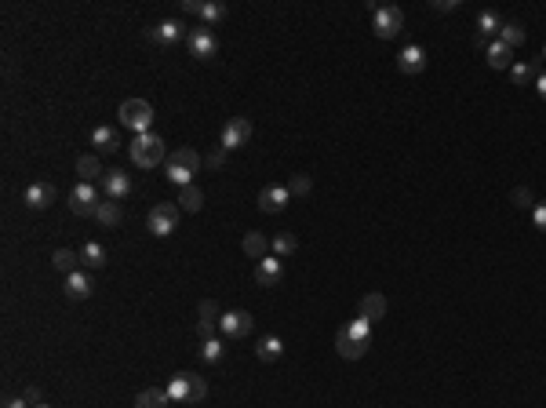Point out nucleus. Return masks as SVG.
<instances>
[{
	"instance_id": "nucleus-1",
	"label": "nucleus",
	"mask_w": 546,
	"mask_h": 408,
	"mask_svg": "<svg viewBox=\"0 0 546 408\" xmlns=\"http://www.w3.org/2000/svg\"><path fill=\"white\" fill-rule=\"evenodd\" d=\"M201 168H204V157L194 146H179L175 153H168V164H164L168 182H175L179 190H182V186H194V179H197Z\"/></svg>"
},
{
	"instance_id": "nucleus-2",
	"label": "nucleus",
	"mask_w": 546,
	"mask_h": 408,
	"mask_svg": "<svg viewBox=\"0 0 546 408\" xmlns=\"http://www.w3.org/2000/svg\"><path fill=\"white\" fill-rule=\"evenodd\" d=\"M164 153H168V146H164V139H160L157 132H146V135H135L132 139V146H127V157H132V164L135 168H157V164H164Z\"/></svg>"
},
{
	"instance_id": "nucleus-3",
	"label": "nucleus",
	"mask_w": 546,
	"mask_h": 408,
	"mask_svg": "<svg viewBox=\"0 0 546 408\" xmlns=\"http://www.w3.org/2000/svg\"><path fill=\"white\" fill-rule=\"evenodd\" d=\"M168 397H172V404H197L208 397V383L197 372H175L168 380Z\"/></svg>"
},
{
	"instance_id": "nucleus-4",
	"label": "nucleus",
	"mask_w": 546,
	"mask_h": 408,
	"mask_svg": "<svg viewBox=\"0 0 546 408\" xmlns=\"http://www.w3.org/2000/svg\"><path fill=\"white\" fill-rule=\"evenodd\" d=\"M117 117H120L124 128L135 132V135H146L153 128V106L146 99H124L120 110H117Z\"/></svg>"
},
{
	"instance_id": "nucleus-5",
	"label": "nucleus",
	"mask_w": 546,
	"mask_h": 408,
	"mask_svg": "<svg viewBox=\"0 0 546 408\" xmlns=\"http://www.w3.org/2000/svg\"><path fill=\"white\" fill-rule=\"evenodd\" d=\"M179 219H182V208L175 201H164V204H153L149 215H146V226L153 237H172L175 226H179Z\"/></svg>"
},
{
	"instance_id": "nucleus-6",
	"label": "nucleus",
	"mask_w": 546,
	"mask_h": 408,
	"mask_svg": "<svg viewBox=\"0 0 546 408\" xmlns=\"http://www.w3.org/2000/svg\"><path fill=\"white\" fill-rule=\"evenodd\" d=\"M375 37L379 41H394L401 29H404V11L397 8V4H382V8H375Z\"/></svg>"
},
{
	"instance_id": "nucleus-7",
	"label": "nucleus",
	"mask_w": 546,
	"mask_h": 408,
	"mask_svg": "<svg viewBox=\"0 0 546 408\" xmlns=\"http://www.w3.org/2000/svg\"><path fill=\"white\" fill-rule=\"evenodd\" d=\"M251 328H255V318L248 310H226L219 318V335L222 339H244V335H251Z\"/></svg>"
},
{
	"instance_id": "nucleus-8",
	"label": "nucleus",
	"mask_w": 546,
	"mask_h": 408,
	"mask_svg": "<svg viewBox=\"0 0 546 408\" xmlns=\"http://www.w3.org/2000/svg\"><path fill=\"white\" fill-rule=\"evenodd\" d=\"M186 48H189V55H194V58H201V62H211V58L219 55V37L211 33L208 26H197V29H189V37H186Z\"/></svg>"
},
{
	"instance_id": "nucleus-9",
	"label": "nucleus",
	"mask_w": 546,
	"mask_h": 408,
	"mask_svg": "<svg viewBox=\"0 0 546 408\" xmlns=\"http://www.w3.org/2000/svg\"><path fill=\"white\" fill-rule=\"evenodd\" d=\"M70 211L80 219H95V211H99V190L91 182H77L70 190Z\"/></svg>"
},
{
	"instance_id": "nucleus-10",
	"label": "nucleus",
	"mask_w": 546,
	"mask_h": 408,
	"mask_svg": "<svg viewBox=\"0 0 546 408\" xmlns=\"http://www.w3.org/2000/svg\"><path fill=\"white\" fill-rule=\"evenodd\" d=\"M251 135H255V128H251L248 117H230L222 135H219V142H222V150H241V146L251 142Z\"/></svg>"
},
{
	"instance_id": "nucleus-11",
	"label": "nucleus",
	"mask_w": 546,
	"mask_h": 408,
	"mask_svg": "<svg viewBox=\"0 0 546 408\" xmlns=\"http://www.w3.org/2000/svg\"><path fill=\"white\" fill-rule=\"evenodd\" d=\"M103 194L106 201H124V197H132V175H127L124 168H110L103 175Z\"/></svg>"
},
{
	"instance_id": "nucleus-12",
	"label": "nucleus",
	"mask_w": 546,
	"mask_h": 408,
	"mask_svg": "<svg viewBox=\"0 0 546 408\" xmlns=\"http://www.w3.org/2000/svg\"><path fill=\"white\" fill-rule=\"evenodd\" d=\"M186 37H189V29H186L179 19H164L160 26L149 29V41L160 44V48H172V44H179V41H186Z\"/></svg>"
},
{
	"instance_id": "nucleus-13",
	"label": "nucleus",
	"mask_w": 546,
	"mask_h": 408,
	"mask_svg": "<svg viewBox=\"0 0 546 408\" xmlns=\"http://www.w3.org/2000/svg\"><path fill=\"white\" fill-rule=\"evenodd\" d=\"M219 318H222V310H219L211 299H204V303L197 306V342L219 335Z\"/></svg>"
},
{
	"instance_id": "nucleus-14",
	"label": "nucleus",
	"mask_w": 546,
	"mask_h": 408,
	"mask_svg": "<svg viewBox=\"0 0 546 408\" xmlns=\"http://www.w3.org/2000/svg\"><path fill=\"white\" fill-rule=\"evenodd\" d=\"M280 277H284V259L266 256V259L255 263V285H259V288H277Z\"/></svg>"
},
{
	"instance_id": "nucleus-15",
	"label": "nucleus",
	"mask_w": 546,
	"mask_h": 408,
	"mask_svg": "<svg viewBox=\"0 0 546 408\" xmlns=\"http://www.w3.org/2000/svg\"><path fill=\"white\" fill-rule=\"evenodd\" d=\"M51 201H55V186H51V182H29L26 194H22V204H26L29 211H44Z\"/></svg>"
},
{
	"instance_id": "nucleus-16",
	"label": "nucleus",
	"mask_w": 546,
	"mask_h": 408,
	"mask_svg": "<svg viewBox=\"0 0 546 408\" xmlns=\"http://www.w3.org/2000/svg\"><path fill=\"white\" fill-rule=\"evenodd\" d=\"M397 70L415 77V73H423L426 70V48L423 44H408L401 55H397Z\"/></svg>"
},
{
	"instance_id": "nucleus-17",
	"label": "nucleus",
	"mask_w": 546,
	"mask_h": 408,
	"mask_svg": "<svg viewBox=\"0 0 546 408\" xmlns=\"http://www.w3.org/2000/svg\"><path fill=\"white\" fill-rule=\"evenodd\" d=\"M335 350H339V357H346V361H361V357L368 354V342H364V339H353L346 328H339V332H335Z\"/></svg>"
},
{
	"instance_id": "nucleus-18",
	"label": "nucleus",
	"mask_w": 546,
	"mask_h": 408,
	"mask_svg": "<svg viewBox=\"0 0 546 408\" xmlns=\"http://www.w3.org/2000/svg\"><path fill=\"white\" fill-rule=\"evenodd\" d=\"M91 292H95V281H91L88 270H77V273L66 277V299L84 303V299H91Z\"/></svg>"
},
{
	"instance_id": "nucleus-19",
	"label": "nucleus",
	"mask_w": 546,
	"mask_h": 408,
	"mask_svg": "<svg viewBox=\"0 0 546 408\" xmlns=\"http://www.w3.org/2000/svg\"><path fill=\"white\" fill-rule=\"evenodd\" d=\"M288 201H292V194H288V186H266V190L259 194V208L266 215H277L288 208Z\"/></svg>"
},
{
	"instance_id": "nucleus-20",
	"label": "nucleus",
	"mask_w": 546,
	"mask_h": 408,
	"mask_svg": "<svg viewBox=\"0 0 546 408\" xmlns=\"http://www.w3.org/2000/svg\"><path fill=\"white\" fill-rule=\"evenodd\" d=\"M357 318H364V321H382L387 318V295L382 292H368L364 299H361V306H357Z\"/></svg>"
},
{
	"instance_id": "nucleus-21",
	"label": "nucleus",
	"mask_w": 546,
	"mask_h": 408,
	"mask_svg": "<svg viewBox=\"0 0 546 408\" xmlns=\"http://www.w3.org/2000/svg\"><path fill=\"white\" fill-rule=\"evenodd\" d=\"M91 146H95V153H117V150H120L117 128H110V124H99V128L91 132Z\"/></svg>"
},
{
	"instance_id": "nucleus-22",
	"label": "nucleus",
	"mask_w": 546,
	"mask_h": 408,
	"mask_svg": "<svg viewBox=\"0 0 546 408\" xmlns=\"http://www.w3.org/2000/svg\"><path fill=\"white\" fill-rule=\"evenodd\" d=\"M106 263H110V256H106V248H103L99 241L80 244V266H84V270H103Z\"/></svg>"
},
{
	"instance_id": "nucleus-23",
	"label": "nucleus",
	"mask_w": 546,
	"mask_h": 408,
	"mask_svg": "<svg viewBox=\"0 0 546 408\" xmlns=\"http://www.w3.org/2000/svg\"><path fill=\"white\" fill-rule=\"evenodd\" d=\"M485 58H488L492 70H510V66H513V48H506L503 41H488Z\"/></svg>"
},
{
	"instance_id": "nucleus-24",
	"label": "nucleus",
	"mask_w": 546,
	"mask_h": 408,
	"mask_svg": "<svg viewBox=\"0 0 546 408\" xmlns=\"http://www.w3.org/2000/svg\"><path fill=\"white\" fill-rule=\"evenodd\" d=\"M197 354H201L204 365H222L226 361V342H222V335L204 339V342H197Z\"/></svg>"
},
{
	"instance_id": "nucleus-25",
	"label": "nucleus",
	"mask_w": 546,
	"mask_h": 408,
	"mask_svg": "<svg viewBox=\"0 0 546 408\" xmlns=\"http://www.w3.org/2000/svg\"><path fill=\"white\" fill-rule=\"evenodd\" d=\"M168 404H172V397L160 387H146V390L135 394V408H168Z\"/></svg>"
},
{
	"instance_id": "nucleus-26",
	"label": "nucleus",
	"mask_w": 546,
	"mask_h": 408,
	"mask_svg": "<svg viewBox=\"0 0 546 408\" xmlns=\"http://www.w3.org/2000/svg\"><path fill=\"white\" fill-rule=\"evenodd\" d=\"M284 354V339L280 335H263L259 342H255V357L259 361H277Z\"/></svg>"
},
{
	"instance_id": "nucleus-27",
	"label": "nucleus",
	"mask_w": 546,
	"mask_h": 408,
	"mask_svg": "<svg viewBox=\"0 0 546 408\" xmlns=\"http://www.w3.org/2000/svg\"><path fill=\"white\" fill-rule=\"evenodd\" d=\"M51 266L58 270V273H77L80 270V252H73V248H58V252L51 256Z\"/></svg>"
},
{
	"instance_id": "nucleus-28",
	"label": "nucleus",
	"mask_w": 546,
	"mask_h": 408,
	"mask_svg": "<svg viewBox=\"0 0 546 408\" xmlns=\"http://www.w3.org/2000/svg\"><path fill=\"white\" fill-rule=\"evenodd\" d=\"M244 256L248 259H255V263H259V259H266L270 256V241L263 237V234H244Z\"/></svg>"
},
{
	"instance_id": "nucleus-29",
	"label": "nucleus",
	"mask_w": 546,
	"mask_h": 408,
	"mask_svg": "<svg viewBox=\"0 0 546 408\" xmlns=\"http://www.w3.org/2000/svg\"><path fill=\"white\" fill-rule=\"evenodd\" d=\"M77 175H80V182H91L95 175H106L103 164H99V153H80L77 157Z\"/></svg>"
},
{
	"instance_id": "nucleus-30",
	"label": "nucleus",
	"mask_w": 546,
	"mask_h": 408,
	"mask_svg": "<svg viewBox=\"0 0 546 408\" xmlns=\"http://www.w3.org/2000/svg\"><path fill=\"white\" fill-rule=\"evenodd\" d=\"M175 204H179L182 211H201V208H204V194H201V186H197V182H194V186H182Z\"/></svg>"
},
{
	"instance_id": "nucleus-31",
	"label": "nucleus",
	"mask_w": 546,
	"mask_h": 408,
	"mask_svg": "<svg viewBox=\"0 0 546 408\" xmlns=\"http://www.w3.org/2000/svg\"><path fill=\"white\" fill-rule=\"evenodd\" d=\"M535 77H539V70L532 66V62H513V66H510V80L518 84V88L535 84Z\"/></svg>"
},
{
	"instance_id": "nucleus-32",
	"label": "nucleus",
	"mask_w": 546,
	"mask_h": 408,
	"mask_svg": "<svg viewBox=\"0 0 546 408\" xmlns=\"http://www.w3.org/2000/svg\"><path fill=\"white\" fill-rule=\"evenodd\" d=\"M499 29H503V22H499L495 11H481V15H477V37H481V41H488L492 33H499Z\"/></svg>"
},
{
	"instance_id": "nucleus-33",
	"label": "nucleus",
	"mask_w": 546,
	"mask_h": 408,
	"mask_svg": "<svg viewBox=\"0 0 546 408\" xmlns=\"http://www.w3.org/2000/svg\"><path fill=\"white\" fill-rule=\"evenodd\" d=\"M499 41H503L506 48H518V44H525V26H521V22H503V29H499Z\"/></svg>"
},
{
	"instance_id": "nucleus-34",
	"label": "nucleus",
	"mask_w": 546,
	"mask_h": 408,
	"mask_svg": "<svg viewBox=\"0 0 546 408\" xmlns=\"http://www.w3.org/2000/svg\"><path fill=\"white\" fill-rule=\"evenodd\" d=\"M270 248H273V256L277 259H288L299 248V241H295V234H277L273 241H270Z\"/></svg>"
},
{
	"instance_id": "nucleus-35",
	"label": "nucleus",
	"mask_w": 546,
	"mask_h": 408,
	"mask_svg": "<svg viewBox=\"0 0 546 408\" xmlns=\"http://www.w3.org/2000/svg\"><path fill=\"white\" fill-rule=\"evenodd\" d=\"M197 19H204V26L211 29L215 22H222V19H226V4H215V0H204V4H201V15Z\"/></svg>"
},
{
	"instance_id": "nucleus-36",
	"label": "nucleus",
	"mask_w": 546,
	"mask_h": 408,
	"mask_svg": "<svg viewBox=\"0 0 546 408\" xmlns=\"http://www.w3.org/2000/svg\"><path fill=\"white\" fill-rule=\"evenodd\" d=\"M95 219H99L103 226H117V223H120V204H117V201H103L99 211H95Z\"/></svg>"
},
{
	"instance_id": "nucleus-37",
	"label": "nucleus",
	"mask_w": 546,
	"mask_h": 408,
	"mask_svg": "<svg viewBox=\"0 0 546 408\" xmlns=\"http://www.w3.org/2000/svg\"><path fill=\"white\" fill-rule=\"evenodd\" d=\"M342 328H346L353 339H364V342L372 339V321H364V318H353V321H350V325H342Z\"/></svg>"
},
{
	"instance_id": "nucleus-38",
	"label": "nucleus",
	"mask_w": 546,
	"mask_h": 408,
	"mask_svg": "<svg viewBox=\"0 0 546 408\" xmlns=\"http://www.w3.org/2000/svg\"><path fill=\"white\" fill-rule=\"evenodd\" d=\"M310 190H313L310 175H292V182H288V194L292 197H310Z\"/></svg>"
},
{
	"instance_id": "nucleus-39",
	"label": "nucleus",
	"mask_w": 546,
	"mask_h": 408,
	"mask_svg": "<svg viewBox=\"0 0 546 408\" xmlns=\"http://www.w3.org/2000/svg\"><path fill=\"white\" fill-rule=\"evenodd\" d=\"M510 201L518 204V208H535V201H532V190H528V186H518V190L510 194Z\"/></svg>"
},
{
	"instance_id": "nucleus-40",
	"label": "nucleus",
	"mask_w": 546,
	"mask_h": 408,
	"mask_svg": "<svg viewBox=\"0 0 546 408\" xmlns=\"http://www.w3.org/2000/svg\"><path fill=\"white\" fill-rule=\"evenodd\" d=\"M532 223H535V230H546V201H535V208H532Z\"/></svg>"
},
{
	"instance_id": "nucleus-41",
	"label": "nucleus",
	"mask_w": 546,
	"mask_h": 408,
	"mask_svg": "<svg viewBox=\"0 0 546 408\" xmlns=\"http://www.w3.org/2000/svg\"><path fill=\"white\" fill-rule=\"evenodd\" d=\"M22 397H26L29 404H33V408H37V404H44V390H41V387H26V390H22Z\"/></svg>"
},
{
	"instance_id": "nucleus-42",
	"label": "nucleus",
	"mask_w": 546,
	"mask_h": 408,
	"mask_svg": "<svg viewBox=\"0 0 546 408\" xmlns=\"http://www.w3.org/2000/svg\"><path fill=\"white\" fill-rule=\"evenodd\" d=\"M201 4H204V0H182L179 11H182V15H201Z\"/></svg>"
},
{
	"instance_id": "nucleus-43",
	"label": "nucleus",
	"mask_w": 546,
	"mask_h": 408,
	"mask_svg": "<svg viewBox=\"0 0 546 408\" xmlns=\"http://www.w3.org/2000/svg\"><path fill=\"white\" fill-rule=\"evenodd\" d=\"M222 161H226V150H222V146H219L211 157H204V164H208V168H222Z\"/></svg>"
},
{
	"instance_id": "nucleus-44",
	"label": "nucleus",
	"mask_w": 546,
	"mask_h": 408,
	"mask_svg": "<svg viewBox=\"0 0 546 408\" xmlns=\"http://www.w3.org/2000/svg\"><path fill=\"white\" fill-rule=\"evenodd\" d=\"M456 0H434V11H456Z\"/></svg>"
},
{
	"instance_id": "nucleus-45",
	"label": "nucleus",
	"mask_w": 546,
	"mask_h": 408,
	"mask_svg": "<svg viewBox=\"0 0 546 408\" xmlns=\"http://www.w3.org/2000/svg\"><path fill=\"white\" fill-rule=\"evenodd\" d=\"M535 91H539V99H546V70H539V77H535Z\"/></svg>"
},
{
	"instance_id": "nucleus-46",
	"label": "nucleus",
	"mask_w": 546,
	"mask_h": 408,
	"mask_svg": "<svg viewBox=\"0 0 546 408\" xmlns=\"http://www.w3.org/2000/svg\"><path fill=\"white\" fill-rule=\"evenodd\" d=\"M4 408H33V404H29L26 397H8V401H4Z\"/></svg>"
},
{
	"instance_id": "nucleus-47",
	"label": "nucleus",
	"mask_w": 546,
	"mask_h": 408,
	"mask_svg": "<svg viewBox=\"0 0 546 408\" xmlns=\"http://www.w3.org/2000/svg\"><path fill=\"white\" fill-rule=\"evenodd\" d=\"M37 408H51V404H48V401H44V404H37Z\"/></svg>"
},
{
	"instance_id": "nucleus-48",
	"label": "nucleus",
	"mask_w": 546,
	"mask_h": 408,
	"mask_svg": "<svg viewBox=\"0 0 546 408\" xmlns=\"http://www.w3.org/2000/svg\"><path fill=\"white\" fill-rule=\"evenodd\" d=\"M542 58H546V48H542Z\"/></svg>"
}]
</instances>
